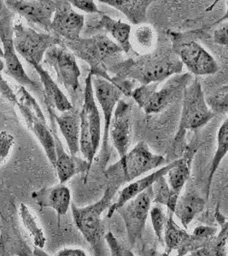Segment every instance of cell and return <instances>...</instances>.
<instances>
[{
    "label": "cell",
    "instance_id": "obj_1",
    "mask_svg": "<svg viewBox=\"0 0 228 256\" xmlns=\"http://www.w3.org/2000/svg\"><path fill=\"white\" fill-rule=\"evenodd\" d=\"M183 67L172 46L161 47L152 52L116 62L108 67V71L114 74L113 78L118 84L122 80L149 84L161 83L182 74Z\"/></svg>",
    "mask_w": 228,
    "mask_h": 256
},
{
    "label": "cell",
    "instance_id": "obj_2",
    "mask_svg": "<svg viewBox=\"0 0 228 256\" xmlns=\"http://www.w3.org/2000/svg\"><path fill=\"white\" fill-rule=\"evenodd\" d=\"M119 188L108 184L104 195L98 201L79 208L72 204L71 211L77 229L90 245L94 256H107L106 250V226L102 214L112 205Z\"/></svg>",
    "mask_w": 228,
    "mask_h": 256
},
{
    "label": "cell",
    "instance_id": "obj_3",
    "mask_svg": "<svg viewBox=\"0 0 228 256\" xmlns=\"http://www.w3.org/2000/svg\"><path fill=\"white\" fill-rule=\"evenodd\" d=\"M64 44L70 50L76 58L89 65V72L92 76L106 80L120 88L116 80L108 74V64L110 60L120 56L123 50L107 35L95 34L88 38H79L78 40L64 41Z\"/></svg>",
    "mask_w": 228,
    "mask_h": 256
},
{
    "label": "cell",
    "instance_id": "obj_4",
    "mask_svg": "<svg viewBox=\"0 0 228 256\" xmlns=\"http://www.w3.org/2000/svg\"><path fill=\"white\" fill-rule=\"evenodd\" d=\"M206 28L180 32L168 31L171 46L192 76L216 74L220 66L214 56L198 42Z\"/></svg>",
    "mask_w": 228,
    "mask_h": 256
},
{
    "label": "cell",
    "instance_id": "obj_5",
    "mask_svg": "<svg viewBox=\"0 0 228 256\" xmlns=\"http://www.w3.org/2000/svg\"><path fill=\"white\" fill-rule=\"evenodd\" d=\"M166 159L150 152L144 142H140L120 160L106 168L104 175L108 184L120 187L136 180L147 172L164 166Z\"/></svg>",
    "mask_w": 228,
    "mask_h": 256
},
{
    "label": "cell",
    "instance_id": "obj_6",
    "mask_svg": "<svg viewBox=\"0 0 228 256\" xmlns=\"http://www.w3.org/2000/svg\"><path fill=\"white\" fill-rule=\"evenodd\" d=\"M216 114L211 110L205 96L202 84L198 78H193L184 90L182 98V110L178 132L174 138V148L184 152L183 147L184 137L188 131H194L207 125Z\"/></svg>",
    "mask_w": 228,
    "mask_h": 256
},
{
    "label": "cell",
    "instance_id": "obj_7",
    "mask_svg": "<svg viewBox=\"0 0 228 256\" xmlns=\"http://www.w3.org/2000/svg\"><path fill=\"white\" fill-rule=\"evenodd\" d=\"M192 79V74L188 72L170 77L161 88L160 82L140 84L132 90L131 98L146 113H160L183 98L184 90Z\"/></svg>",
    "mask_w": 228,
    "mask_h": 256
},
{
    "label": "cell",
    "instance_id": "obj_8",
    "mask_svg": "<svg viewBox=\"0 0 228 256\" xmlns=\"http://www.w3.org/2000/svg\"><path fill=\"white\" fill-rule=\"evenodd\" d=\"M12 104L16 106L26 126L36 135L46 158L55 168L56 163V144L48 126L46 118L36 99L28 92L26 88L20 86L16 92V99Z\"/></svg>",
    "mask_w": 228,
    "mask_h": 256
},
{
    "label": "cell",
    "instance_id": "obj_9",
    "mask_svg": "<svg viewBox=\"0 0 228 256\" xmlns=\"http://www.w3.org/2000/svg\"><path fill=\"white\" fill-rule=\"evenodd\" d=\"M14 18L15 13L1 1L0 7V40L2 44L1 58L6 64L4 73L15 80L18 84L36 90L38 94H44L43 86L32 80L24 70L20 59L18 58V52L14 44Z\"/></svg>",
    "mask_w": 228,
    "mask_h": 256
},
{
    "label": "cell",
    "instance_id": "obj_10",
    "mask_svg": "<svg viewBox=\"0 0 228 256\" xmlns=\"http://www.w3.org/2000/svg\"><path fill=\"white\" fill-rule=\"evenodd\" d=\"M14 44L18 54L30 65H40L48 50L64 44V40L52 32H40L20 22L14 25Z\"/></svg>",
    "mask_w": 228,
    "mask_h": 256
},
{
    "label": "cell",
    "instance_id": "obj_11",
    "mask_svg": "<svg viewBox=\"0 0 228 256\" xmlns=\"http://www.w3.org/2000/svg\"><path fill=\"white\" fill-rule=\"evenodd\" d=\"M44 62L52 68L56 80L70 94L77 98L80 90V70L76 56L64 44L53 46L44 56Z\"/></svg>",
    "mask_w": 228,
    "mask_h": 256
},
{
    "label": "cell",
    "instance_id": "obj_12",
    "mask_svg": "<svg viewBox=\"0 0 228 256\" xmlns=\"http://www.w3.org/2000/svg\"><path fill=\"white\" fill-rule=\"evenodd\" d=\"M152 202L153 189L152 186L129 201L116 212L122 218L126 236L132 248L142 240Z\"/></svg>",
    "mask_w": 228,
    "mask_h": 256
},
{
    "label": "cell",
    "instance_id": "obj_13",
    "mask_svg": "<svg viewBox=\"0 0 228 256\" xmlns=\"http://www.w3.org/2000/svg\"><path fill=\"white\" fill-rule=\"evenodd\" d=\"M92 86L95 98L102 108V116L104 120L102 140V164L104 166H106L110 158L108 150V140L112 118L114 116L117 104L124 94L119 86L98 76H92Z\"/></svg>",
    "mask_w": 228,
    "mask_h": 256
},
{
    "label": "cell",
    "instance_id": "obj_14",
    "mask_svg": "<svg viewBox=\"0 0 228 256\" xmlns=\"http://www.w3.org/2000/svg\"><path fill=\"white\" fill-rule=\"evenodd\" d=\"M44 104L49 116L50 131L52 132L56 144V163L54 169L56 170L60 184H65L70 180L71 178L78 174H84V183H86L89 172L91 170L89 163L86 159H82L77 156H72L70 153H68L65 150L64 144L59 138L58 125L55 118L53 116L50 104L47 101H44Z\"/></svg>",
    "mask_w": 228,
    "mask_h": 256
},
{
    "label": "cell",
    "instance_id": "obj_15",
    "mask_svg": "<svg viewBox=\"0 0 228 256\" xmlns=\"http://www.w3.org/2000/svg\"><path fill=\"white\" fill-rule=\"evenodd\" d=\"M6 6L13 13L31 24L52 32V24L56 8V1L52 0H6Z\"/></svg>",
    "mask_w": 228,
    "mask_h": 256
},
{
    "label": "cell",
    "instance_id": "obj_16",
    "mask_svg": "<svg viewBox=\"0 0 228 256\" xmlns=\"http://www.w3.org/2000/svg\"><path fill=\"white\" fill-rule=\"evenodd\" d=\"M85 26V16L73 9L70 1H56V8L52 32L62 38L64 41H76L80 38Z\"/></svg>",
    "mask_w": 228,
    "mask_h": 256
},
{
    "label": "cell",
    "instance_id": "obj_17",
    "mask_svg": "<svg viewBox=\"0 0 228 256\" xmlns=\"http://www.w3.org/2000/svg\"><path fill=\"white\" fill-rule=\"evenodd\" d=\"M131 106L120 99L112 118L110 129V137L120 158L129 152L131 143Z\"/></svg>",
    "mask_w": 228,
    "mask_h": 256
},
{
    "label": "cell",
    "instance_id": "obj_18",
    "mask_svg": "<svg viewBox=\"0 0 228 256\" xmlns=\"http://www.w3.org/2000/svg\"><path fill=\"white\" fill-rule=\"evenodd\" d=\"M176 162V160H172L168 165L162 166L158 170H156L155 172H152L150 174L138 178L136 180L128 184L126 186L123 187L122 189L118 192L116 201L113 202L108 208V212L106 214V218H112V216H114V212H116L125 204L150 188L160 178L168 175V172H170V169L174 166Z\"/></svg>",
    "mask_w": 228,
    "mask_h": 256
},
{
    "label": "cell",
    "instance_id": "obj_19",
    "mask_svg": "<svg viewBox=\"0 0 228 256\" xmlns=\"http://www.w3.org/2000/svg\"><path fill=\"white\" fill-rule=\"evenodd\" d=\"M31 196L40 207L54 210L59 218L66 216L72 206L70 190L64 184L44 187L32 192Z\"/></svg>",
    "mask_w": 228,
    "mask_h": 256
},
{
    "label": "cell",
    "instance_id": "obj_20",
    "mask_svg": "<svg viewBox=\"0 0 228 256\" xmlns=\"http://www.w3.org/2000/svg\"><path fill=\"white\" fill-rule=\"evenodd\" d=\"M44 100L50 104L53 116L67 143L68 152L72 156H76L80 152V135L82 122L80 112L74 108L71 110L58 114L54 106L47 99L44 98Z\"/></svg>",
    "mask_w": 228,
    "mask_h": 256
},
{
    "label": "cell",
    "instance_id": "obj_21",
    "mask_svg": "<svg viewBox=\"0 0 228 256\" xmlns=\"http://www.w3.org/2000/svg\"><path fill=\"white\" fill-rule=\"evenodd\" d=\"M198 140H192L186 146L184 153L178 159H176L174 166L168 172V182L172 190L180 195L182 190L188 182L190 175L193 159L198 150Z\"/></svg>",
    "mask_w": 228,
    "mask_h": 256
},
{
    "label": "cell",
    "instance_id": "obj_22",
    "mask_svg": "<svg viewBox=\"0 0 228 256\" xmlns=\"http://www.w3.org/2000/svg\"><path fill=\"white\" fill-rule=\"evenodd\" d=\"M82 110L85 111L88 123L90 126L94 152L96 154L102 140L101 118H100V110L96 106V100H95V94H94V86H92V74L90 72L88 74L85 80Z\"/></svg>",
    "mask_w": 228,
    "mask_h": 256
},
{
    "label": "cell",
    "instance_id": "obj_23",
    "mask_svg": "<svg viewBox=\"0 0 228 256\" xmlns=\"http://www.w3.org/2000/svg\"><path fill=\"white\" fill-rule=\"evenodd\" d=\"M174 212L168 211V222L164 232V245L165 252L172 253L177 251L176 256H186L189 254L192 233H188L186 229H182L174 218Z\"/></svg>",
    "mask_w": 228,
    "mask_h": 256
},
{
    "label": "cell",
    "instance_id": "obj_24",
    "mask_svg": "<svg viewBox=\"0 0 228 256\" xmlns=\"http://www.w3.org/2000/svg\"><path fill=\"white\" fill-rule=\"evenodd\" d=\"M94 28L96 30H104L106 32L110 34L112 38H114V42L122 49L123 52L128 54L132 48V26L129 24L123 22L120 20L114 19L102 13V15H100Z\"/></svg>",
    "mask_w": 228,
    "mask_h": 256
},
{
    "label": "cell",
    "instance_id": "obj_25",
    "mask_svg": "<svg viewBox=\"0 0 228 256\" xmlns=\"http://www.w3.org/2000/svg\"><path fill=\"white\" fill-rule=\"evenodd\" d=\"M34 68L40 76L43 90H44V99H47L54 108L58 110L59 112L64 113L74 108V106L70 101L68 98V96L64 94V92L59 88L54 80L50 77L46 70H44L42 65H34Z\"/></svg>",
    "mask_w": 228,
    "mask_h": 256
},
{
    "label": "cell",
    "instance_id": "obj_26",
    "mask_svg": "<svg viewBox=\"0 0 228 256\" xmlns=\"http://www.w3.org/2000/svg\"><path fill=\"white\" fill-rule=\"evenodd\" d=\"M100 3L112 6L122 12L134 25L147 22V12L152 0H100Z\"/></svg>",
    "mask_w": 228,
    "mask_h": 256
},
{
    "label": "cell",
    "instance_id": "obj_27",
    "mask_svg": "<svg viewBox=\"0 0 228 256\" xmlns=\"http://www.w3.org/2000/svg\"><path fill=\"white\" fill-rule=\"evenodd\" d=\"M205 205L206 199L194 192H188L178 198L174 216L184 229H188L193 220L204 210Z\"/></svg>",
    "mask_w": 228,
    "mask_h": 256
},
{
    "label": "cell",
    "instance_id": "obj_28",
    "mask_svg": "<svg viewBox=\"0 0 228 256\" xmlns=\"http://www.w3.org/2000/svg\"><path fill=\"white\" fill-rule=\"evenodd\" d=\"M228 154V117L220 126L216 136V150L211 162L208 172L207 184H206V196L208 200L210 192V186L217 169L226 156Z\"/></svg>",
    "mask_w": 228,
    "mask_h": 256
},
{
    "label": "cell",
    "instance_id": "obj_29",
    "mask_svg": "<svg viewBox=\"0 0 228 256\" xmlns=\"http://www.w3.org/2000/svg\"><path fill=\"white\" fill-rule=\"evenodd\" d=\"M18 216L20 218V223L30 234L36 248H44L46 244V238L44 235V230L38 224L28 206H26L24 202H22L19 206Z\"/></svg>",
    "mask_w": 228,
    "mask_h": 256
},
{
    "label": "cell",
    "instance_id": "obj_30",
    "mask_svg": "<svg viewBox=\"0 0 228 256\" xmlns=\"http://www.w3.org/2000/svg\"><path fill=\"white\" fill-rule=\"evenodd\" d=\"M153 202L167 208L168 212L176 211V205L180 195L172 190L165 176L160 178L153 186Z\"/></svg>",
    "mask_w": 228,
    "mask_h": 256
},
{
    "label": "cell",
    "instance_id": "obj_31",
    "mask_svg": "<svg viewBox=\"0 0 228 256\" xmlns=\"http://www.w3.org/2000/svg\"><path fill=\"white\" fill-rule=\"evenodd\" d=\"M80 152L89 163L92 168L94 159L96 158V153L94 152L92 137L90 126L88 123V118L85 111H80Z\"/></svg>",
    "mask_w": 228,
    "mask_h": 256
},
{
    "label": "cell",
    "instance_id": "obj_32",
    "mask_svg": "<svg viewBox=\"0 0 228 256\" xmlns=\"http://www.w3.org/2000/svg\"><path fill=\"white\" fill-rule=\"evenodd\" d=\"M189 256H228L225 234L222 230H220L216 236L210 239L204 247L190 254Z\"/></svg>",
    "mask_w": 228,
    "mask_h": 256
},
{
    "label": "cell",
    "instance_id": "obj_33",
    "mask_svg": "<svg viewBox=\"0 0 228 256\" xmlns=\"http://www.w3.org/2000/svg\"><path fill=\"white\" fill-rule=\"evenodd\" d=\"M134 41L138 49L144 52L146 54L152 52V48L155 44L156 35L152 26L142 25L138 26L134 32Z\"/></svg>",
    "mask_w": 228,
    "mask_h": 256
},
{
    "label": "cell",
    "instance_id": "obj_34",
    "mask_svg": "<svg viewBox=\"0 0 228 256\" xmlns=\"http://www.w3.org/2000/svg\"><path fill=\"white\" fill-rule=\"evenodd\" d=\"M153 230L158 241L164 244V236L168 222V214L164 212L162 205H156L152 208L150 212Z\"/></svg>",
    "mask_w": 228,
    "mask_h": 256
},
{
    "label": "cell",
    "instance_id": "obj_35",
    "mask_svg": "<svg viewBox=\"0 0 228 256\" xmlns=\"http://www.w3.org/2000/svg\"><path fill=\"white\" fill-rule=\"evenodd\" d=\"M207 102L216 114H228V84L223 86L207 98Z\"/></svg>",
    "mask_w": 228,
    "mask_h": 256
},
{
    "label": "cell",
    "instance_id": "obj_36",
    "mask_svg": "<svg viewBox=\"0 0 228 256\" xmlns=\"http://www.w3.org/2000/svg\"><path fill=\"white\" fill-rule=\"evenodd\" d=\"M106 242L110 256H136L130 248L122 244L112 232L106 233Z\"/></svg>",
    "mask_w": 228,
    "mask_h": 256
},
{
    "label": "cell",
    "instance_id": "obj_37",
    "mask_svg": "<svg viewBox=\"0 0 228 256\" xmlns=\"http://www.w3.org/2000/svg\"><path fill=\"white\" fill-rule=\"evenodd\" d=\"M15 146V138L10 132L3 131L0 137V160L4 164L8 158L13 146Z\"/></svg>",
    "mask_w": 228,
    "mask_h": 256
},
{
    "label": "cell",
    "instance_id": "obj_38",
    "mask_svg": "<svg viewBox=\"0 0 228 256\" xmlns=\"http://www.w3.org/2000/svg\"><path fill=\"white\" fill-rule=\"evenodd\" d=\"M72 6L76 9L80 10L82 12H86L88 14L102 15V12L100 10L96 4L92 0H70Z\"/></svg>",
    "mask_w": 228,
    "mask_h": 256
},
{
    "label": "cell",
    "instance_id": "obj_39",
    "mask_svg": "<svg viewBox=\"0 0 228 256\" xmlns=\"http://www.w3.org/2000/svg\"><path fill=\"white\" fill-rule=\"evenodd\" d=\"M213 40L216 44L228 47V22L222 24L214 31Z\"/></svg>",
    "mask_w": 228,
    "mask_h": 256
},
{
    "label": "cell",
    "instance_id": "obj_40",
    "mask_svg": "<svg viewBox=\"0 0 228 256\" xmlns=\"http://www.w3.org/2000/svg\"><path fill=\"white\" fill-rule=\"evenodd\" d=\"M216 218L217 222L219 223L220 226V230H222L226 236V252H228V220L222 216V214L220 211L219 208L217 207L216 210V214H214Z\"/></svg>",
    "mask_w": 228,
    "mask_h": 256
},
{
    "label": "cell",
    "instance_id": "obj_41",
    "mask_svg": "<svg viewBox=\"0 0 228 256\" xmlns=\"http://www.w3.org/2000/svg\"><path fill=\"white\" fill-rule=\"evenodd\" d=\"M56 256H88V254L80 248H64L56 253Z\"/></svg>",
    "mask_w": 228,
    "mask_h": 256
},
{
    "label": "cell",
    "instance_id": "obj_42",
    "mask_svg": "<svg viewBox=\"0 0 228 256\" xmlns=\"http://www.w3.org/2000/svg\"><path fill=\"white\" fill-rule=\"evenodd\" d=\"M140 256H170V254L160 251L155 248L150 247V246H143L141 250Z\"/></svg>",
    "mask_w": 228,
    "mask_h": 256
},
{
    "label": "cell",
    "instance_id": "obj_43",
    "mask_svg": "<svg viewBox=\"0 0 228 256\" xmlns=\"http://www.w3.org/2000/svg\"><path fill=\"white\" fill-rule=\"evenodd\" d=\"M226 12L224 14H223L222 16V18H219L216 22H214L210 26H208V28H212L214 26H218V25H222L223 22H228V1H226Z\"/></svg>",
    "mask_w": 228,
    "mask_h": 256
},
{
    "label": "cell",
    "instance_id": "obj_44",
    "mask_svg": "<svg viewBox=\"0 0 228 256\" xmlns=\"http://www.w3.org/2000/svg\"><path fill=\"white\" fill-rule=\"evenodd\" d=\"M32 256H50L46 251L43 250V248H34V250H32Z\"/></svg>",
    "mask_w": 228,
    "mask_h": 256
}]
</instances>
